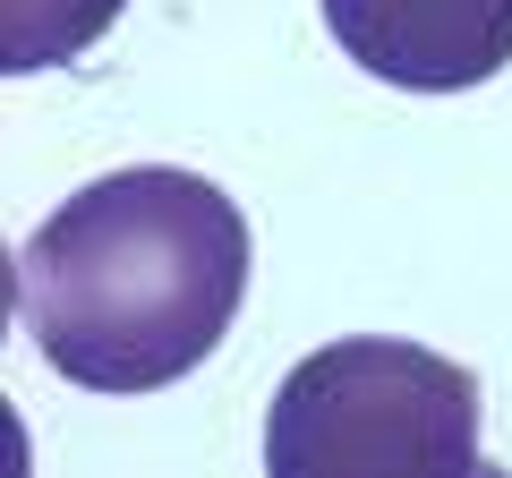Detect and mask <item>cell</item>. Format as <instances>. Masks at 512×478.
Here are the masks:
<instances>
[{
    "label": "cell",
    "mask_w": 512,
    "mask_h": 478,
    "mask_svg": "<svg viewBox=\"0 0 512 478\" xmlns=\"http://www.w3.org/2000/svg\"><path fill=\"white\" fill-rule=\"evenodd\" d=\"M248 299V222L214 180L137 163L18 248V316L86 393H154L214 359Z\"/></svg>",
    "instance_id": "6da1fadb"
},
{
    "label": "cell",
    "mask_w": 512,
    "mask_h": 478,
    "mask_svg": "<svg viewBox=\"0 0 512 478\" xmlns=\"http://www.w3.org/2000/svg\"><path fill=\"white\" fill-rule=\"evenodd\" d=\"M274 478L333 470H478V376L427 342H325L299 359L265 419Z\"/></svg>",
    "instance_id": "7a4b0ae2"
},
{
    "label": "cell",
    "mask_w": 512,
    "mask_h": 478,
    "mask_svg": "<svg viewBox=\"0 0 512 478\" xmlns=\"http://www.w3.org/2000/svg\"><path fill=\"white\" fill-rule=\"evenodd\" d=\"M325 26L367 77L461 94L512 69V0H325Z\"/></svg>",
    "instance_id": "3957f363"
},
{
    "label": "cell",
    "mask_w": 512,
    "mask_h": 478,
    "mask_svg": "<svg viewBox=\"0 0 512 478\" xmlns=\"http://www.w3.org/2000/svg\"><path fill=\"white\" fill-rule=\"evenodd\" d=\"M120 0H0V60L9 77H35V69H69L77 52L111 35Z\"/></svg>",
    "instance_id": "277c9868"
}]
</instances>
